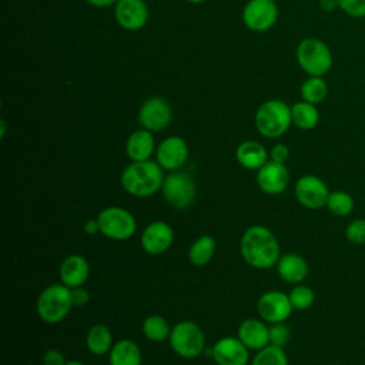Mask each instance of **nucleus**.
<instances>
[{
  "label": "nucleus",
  "instance_id": "72a5a7b5",
  "mask_svg": "<svg viewBox=\"0 0 365 365\" xmlns=\"http://www.w3.org/2000/svg\"><path fill=\"white\" fill-rule=\"evenodd\" d=\"M338 9L352 17V19H364L365 17V0H336Z\"/></svg>",
  "mask_w": 365,
  "mask_h": 365
},
{
  "label": "nucleus",
  "instance_id": "ddd939ff",
  "mask_svg": "<svg viewBox=\"0 0 365 365\" xmlns=\"http://www.w3.org/2000/svg\"><path fill=\"white\" fill-rule=\"evenodd\" d=\"M188 160V145L180 135L164 138L155 148V161L165 171H178Z\"/></svg>",
  "mask_w": 365,
  "mask_h": 365
},
{
  "label": "nucleus",
  "instance_id": "1a4fd4ad",
  "mask_svg": "<svg viewBox=\"0 0 365 365\" xmlns=\"http://www.w3.org/2000/svg\"><path fill=\"white\" fill-rule=\"evenodd\" d=\"M329 192L325 181L314 174L301 175L294 187L297 201L308 210H319L325 207Z\"/></svg>",
  "mask_w": 365,
  "mask_h": 365
},
{
  "label": "nucleus",
  "instance_id": "4be33fe9",
  "mask_svg": "<svg viewBox=\"0 0 365 365\" xmlns=\"http://www.w3.org/2000/svg\"><path fill=\"white\" fill-rule=\"evenodd\" d=\"M235 158L241 167L258 171L269 160V154L261 143L255 140H247L237 147Z\"/></svg>",
  "mask_w": 365,
  "mask_h": 365
},
{
  "label": "nucleus",
  "instance_id": "ea45409f",
  "mask_svg": "<svg viewBox=\"0 0 365 365\" xmlns=\"http://www.w3.org/2000/svg\"><path fill=\"white\" fill-rule=\"evenodd\" d=\"M86 1L94 7H108L111 4H115L118 0H86Z\"/></svg>",
  "mask_w": 365,
  "mask_h": 365
},
{
  "label": "nucleus",
  "instance_id": "37998d69",
  "mask_svg": "<svg viewBox=\"0 0 365 365\" xmlns=\"http://www.w3.org/2000/svg\"><path fill=\"white\" fill-rule=\"evenodd\" d=\"M328 365H339V364H328Z\"/></svg>",
  "mask_w": 365,
  "mask_h": 365
},
{
  "label": "nucleus",
  "instance_id": "58836bf2",
  "mask_svg": "<svg viewBox=\"0 0 365 365\" xmlns=\"http://www.w3.org/2000/svg\"><path fill=\"white\" fill-rule=\"evenodd\" d=\"M319 9L322 11L332 13L334 10L338 9V3H336V0H319Z\"/></svg>",
  "mask_w": 365,
  "mask_h": 365
},
{
  "label": "nucleus",
  "instance_id": "7ed1b4c3",
  "mask_svg": "<svg viewBox=\"0 0 365 365\" xmlns=\"http://www.w3.org/2000/svg\"><path fill=\"white\" fill-rule=\"evenodd\" d=\"M254 123L262 137L278 138L284 135L292 124L291 106L278 98L267 100L258 107Z\"/></svg>",
  "mask_w": 365,
  "mask_h": 365
},
{
  "label": "nucleus",
  "instance_id": "b1692460",
  "mask_svg": "<svg viewBox=\"0 0 365 365\" xmlns=\"http://www.w3.org/2000/svg\"><path fill=\"white\" fill-rule=\"evenodd\" d=\"M114 345L113 332L106 324H94L88 328L86 335V346L90 354L101 356L110 352Z\"/></svg>",
  "mask_w": 365,
  "mask_h": 365
},
{
  "label": "nucleus",
  "instance_id": "9b49d317",
  "mask_svg": "<svg viewBox=\"0 0 365 365\" xmlns=\"http://www.w3.org/2000/svg\"><path fill=\"white\" fill-rule=\"evenodd\" d=\"M278 20L274 0H248L242 9V21L252 31H267Z\"/></svg>",
  "mask_w": 365,
  "mask_h": 365
},
{
  "label": "nucleus",
  "instance_id": "7c9ffc66",
  "mask_svg": "<svg viewBox=\"0 0 365 365\" xmlns=\"http://www.w3.org/2000/svg\"><path fill=\"white\" fill-rule=\"evenodd\" d=\"M292 308L297 311H305L312 307L315 301V294L311 287L304 284H297L288 294Z\"/></svg>",
  "mask_w": 365,
  "mask_h": 365
},
{
  "label": "nucleus",
  "instance_id": "423d86ee",
  "mask_svg": "<svg viewBox=\"0 0 365 365\" xmlns=\"http://www.w3.org/2000/svg\"><path fill=\"white\" fill-rule=\"evenodd\" d=\"M171 349L181 358L192 359L204 354L205 334L194 321H180L171 328L168 338Z\"/></svg>",
  "mask_w": 365,
  "mask_h": 365
},
{
  "label": "nucleus",
  "instance_id": "dca6fc26",
  "mask_svg": "<svg viewBox=\"0 0 365 365\" xmlns=\"http://www.w3.org/2000/svg\"><path fill=\"white\" fill-rule=\"evenodd\" d=\"M212 359L217 365H247L250 349L238 336H222L212 345Z\"/></svg>",
  "mask_w": 365,
  "mask_h": 365
},
{
  "label": "nucleus",
  "instance_id": "e433bc0d",
  "mask_svg": "<svg viewBox=\"0 0 365 365\" xmlns=\"http://www.w3.org/2000/svg\"><path fill=\"white\" fill-rule=\"evenodd\" d=\"M71 298L74 307H84L90 301V292L84 287L71 288Z\"/></svg>",
  "mask_w": 365,
  "mask_h": 365
},
{
  "label": "nucleus",
  "instance_id": "2eb2a0df",
  "mask_svg": "<svg viewBox=\"0 0 365 365\" xmlns=\"http://www.w3.org/2000/svg\"><path fill=\"white\" fill-rule=\"evenodd\" d=\"M258 188L268 195L284 192L289 184V171L285 164L268 160L257 171Z\"/></svg>",
  "mask_w": 365,
  "mask_h": 365
},
{
  "label": "nucleus",
  "instance_id": "bb28decb",
  "mask_svg": "<svg viewBox=\"0 0 365 365\" xmlns=\"http://www.w3.org/2000/svg\"><path fill=\"white\" fill-rule=\"evenodd\" d=\"M141 331H143V335L148 341L163 342V341H168L170 334H171V327L164 317L154 314V315L147 317L143 321Z\"/></svg>",
  "mask_w": 365,
  "mask_h": 365
},
{
  "label": "nucleus",
  "instance_id": "2f4dec72",
  "mask_svg": "<svg viewBox=\"0 0 365 365\" xmlns=\"http://www.w3.org/2000/svg\"><path fill=\"white\" fill-rule=\"evenodd\" d=\"M345 238L355 245L365 244V218L352 220L345 227Z\"/></svg>",
  "mask_w": 365,
  "mask_h": 365
},
{
  "label": "nucleus",
  "instance_id": "c756f323",
  "mask_svg": "<svg viewBox=\"0 0 365 365\" xmlns=\"http://www.w3.org/2000/svg\"><path fill=\"white\" fill-rule=\"evenodd\" d=\"M251 365H288V356L284 348L268 344L262 349L257 351L251 359Z\"/></svg>",
  "mask_w": 365,
  "mask_h": 365
},
{
  "label": "nucleus",
  "instance_id": "20e7f679",
  "mask_svg": "<svg viewBox=\"0 0 365 365\" xmlns=\"http://www.w3.org/2000/svg\"><path fill=\"white\" fill-rule=\"evenodd\" d=\"M295 58L301 70L312 77H324L334 63L329 46L317 37L302 38L297 46Z\"/></svg>",
  "mask_w": 365,
  "mask_h": 365
},
{
  "label": "nucleus",
  "instance_id": "c03bdc74",
  "mask_svg": "<svg viewBox=\"0 0 365 365\" xmlns=\"http://www.w3.org/2000/svg\"><path fill=\"white\" fill-rule=\"evenodd\" d=\"M274 1H277V0H274Z\"/></svg>",
  "mask_w": 365,
  "mask_h": 365
},
{
  "label": "nucleus",
  "instance_id": "f704fd0d",
  "mask_svg": "<svg viewBox=\"0 0 365 365\" xmlns=\"http://www.w3.org/2000/svg\"><path fill=\"white\" fill-rule=\"evenodd\" d=\"M41 362H43V365H66L67 364L64 354L60 349H56V348L47 349L43 354Z\"/></svg>",
  "mask_w": 365,
  "mask_h": 365
},
{
  "label": "nucleus",
  "instance_id": "a19ab883",
  "mask_svg": "<svg viewBox=\"0 0 365 365\" xmlns=\"http://www.w3.org/2000/svg\"><path fill=\"white\" fill-rule=\"evenodd\" d=\"M66 365H84L83 362H80V361H74V359H71V361H67V364Z\"/></svg>",
  "mask_w": 365,
  "mask_h": 365
},
{
  "label": "nucleus",
  "instance_id": "f3484780",
  "mask_svg": "<svg viewBox=\"0 0 365 365\" xmlns=\"http://www.w3.org/2000/svg\"><path fill=\"white\" fill-rule=\"evenodd\" d=\"M114 17L120 27L135 31L145 26L148 7L144 0H118L114 4Z\"/></svg>",
  "mask_w": 365,
  "mask_h": 365
},
{
  "label": "nucleus",
  "instance_id": "6e6552de",
  "mask_svg": "<svg viewBox=\"0 0 365 365\" xmlns=\"http://www.w3.org/2000/svg\"><path fill=\"white\" fill-rule=\"evenodd\" d=\"M161 194L170 207L175 210H185L195 201L197 185L191 174L178 170L165 175Z\"/></svg>",
  "mask_w": 365,
  "mask_h": 365
},
{
  "label": "nucleus",
  "instance_id": "c85d7f7f",
  "mask_svg": "<svg viewBox=\"0 0 365 365\" xmlns=\"http://www.w3.org/2000/svg\"><path fill=\"white\" fill-rule=\"evenodd\" d=\"M328 211L336 217H348L352 214L354 208H355V201L352 198V195L346 191L342 190H336V191H331L327 205Z\"/></svg>",
  "mask_w": 365,
  "mask_h": 365
},
{
  "label": "nucleus",
  "instance_id": "4468645a",
  "mask_svg": "<svg viewBox=\"0 0 365 365\" xmlns=\"http://www.w3.org/2000/svg\"><path fill=\"white\" fill-rule=\"evenodd\" d=\"M174 242V230L161 220L151 221L141 232L140 244L150 255H161L171 248Z\"/></svg>",
  "mask_w": 365,
  "mask_h": 365
},
{
  "label": "nucleus",
  "instance_id": "f8f14e48",
  "mask_svg": "<svg viewBox=\"0 0 365 365\" xmlns=\"http://www.w3.org/2000/svg\"><path fill=\"white\" fill-rule=\"evenodd\" d=\"M171 120H173L171 106L163 97H150L140 107L138 123L143 128H147L151 133L167 128Z\"/></svg>",
  "mask_w": 365,
  "mask_h": 365
},
{
  "label": "nucleus",
  "instance_id": "39448f33",
  "mask_svg": "<svg viewBox=\"0 0 365 365\" xmlns=\"http://www.w3.org/2000/svg\"><path fill=\"white\" fill-rule=\"evenodd\" d=\"M74 307L71 288L64 284H51L46 287L37 298L36 311L40 319L46 324H58L67 318Z\"/></svg>",
  "mask_w": 365,
  "mask_h": 365
},
{
  "label": "nucleus",
  "instance_id": "f03ea898",
  "mask_svg": "<svg viewBox=\"0 0 365 365\" xmlns=\"http://www.w3.org/2000/svg\"><path fill=\"white\" fill-rule=\"evenodd\" d=\"M164 170L155 160L131 161L121 173L120 182L125 192L133 197L145 198L161 191Z\"/></svg>",
  "mask_w": 365,
  "mask_h": 365
},
{
  "label": "nucleus",
  "instance_id": "473e14b6",
  "mask_svg": "<svg viewBox=\"0 0 365 365\" xmlns=\"http://www.w3.org/2000/svg\"><path fill=\"white\" fill-rule=\"evenodd\" d=\"M291 338V329L285 322L269 324V344L284 348Z\"/></svg>",
  "mask_w": 365,
  "mask_h": 365
},
{
  "label": "nucleus",
  "instance_id": "a211bd4d",
  "mask_svg": "<svg viewBox=\"0 0 365 365\" xmlns=\"http://www.w3.org/2000/svg\"><path fill=\"white\" fill-rule=\"evenodd\" d=\"M58 275L61 284L68 288L83 287L90 277V264L83 255L71 254L61 261Z\"/></svg>",
  "mask_w": 365,
  "mask_h": 365
},
{
  "label": "nucleus",
  "instance_id": "393cba45",
  "mask_svg": "<svg viewBox=\"0 0 365 365\" xmlns=\"http://www.w3.org/2000/svg\"><path fill=\"white\" fill-rule=\"evenodd\" d=\"M291 117H292V124L302 131L314 130L319 123L318 107L304 100L297 101L291 106Z\"/></svg>",
  "mask_w": 365,
  "mask_h": 365
},
{
  "label": "nucleus",
  "instance_id": "9d476101",
  "mask_svg": "<svg viewBox=\"0 0 365 365\" xmlns=\"http://www.w3.org/2000/svg\"><path fill=\"white\" fill-rule=\"evenodd\" d=\"M294 308L289 301L288 294L279 291V289H269L265 291L257 302V312L262 321L267 324H277V322H285Z\"/></svg>",
  "mask_w": 365,
  "mask_h": 365
},
{
  "label": "nucleus",
  "instance_id": "cd10ccee",
  "mask_svg": "<svg viewBox=\"0 0 365 365\" xmlns=\"http://www.w3.org/2000/svg\"><path fill=\"white\" fill-rule=\"evenodd\" d=\"M299 93H301V98L304 101L318 106L328 96V84L324 80V77L308 76V78L304 80V83L301 84Z\"/></svg>",
  "mask_w": 365,
  "mask_h": 365
},
{
  "label": "nucleus",
  "instance_id": "5701e85b",
  "mask_svg": "<svg viewBox=\"0 0 365 365\" xmlns=\"http://www.w3.org/2000/svg\"><path fill=\"white\" fill-rule=\"evenodd\" d=\"M140 346L131 339H118L108 352L110 365H141Z\"/></svg>",
  "mask_w": 365,
  "mask_h": 365
},
{
  "label": "nucleus",
  "instance_id": "79ce46f5",
  "mask_svg": "<svg viewBox=\"0 0 365 365\" xmlns=\"http://www.w3.org/2000/svg\"><path fill=\"white\" fill-rule=\"evenodd\" d=\"M187 1L194 3V4H201V3H204V1H207V0H187Z\"/></svg>",
  "mask_w": 365,
  "mask_h": 365
},
{
  "label": "nucleus",
  "instance_id": "412c9836",
  "mask_svg": "<svg viewBox=\"0 0 365 365\" xmlns=\"http://www.w3.org/2000/svg\"><path fill=\"white\" fill-rule=\"evenodd\" d=\"M155 148L153 133L143 127L134 130L125 141V153L131 161L150 160L155 153Z\"/></svg>",
  "mask_w": 365,
  "mask_h": 365
},
{
  "label": "nucleus",
  "instance_id": "f257e3e1",
  "mask_svg": "<svg viewBox=\"0 0 365 365\" xmlns=\"http://www.w3.org/2000/svg\"><path fill=\"white\" fill-rule=\"evenodd\" d=\"M240 252L242 259L257 269L272 268L281 257L275 234L264 225H251L244 231L240 240Z\"/></svg>",
  "mask_w": 365,
  "mask_h": 365
},
{
  "label": "nucleus",
  "instance_id": "4c0bfd02",
  "mask_svg": "<svg viewBox=\"0 0 365 365\" xmlns=\"http://www.w3.org/2000/svg\"><path fill=\"white\" fill-rule=\"evenodd\" d=\"M84 232L88 234V235H96L100 232V224H98V220L97 218H93V220H87L84 222V227H83Z\"/></svg>",
  "mask_w": 365,
  "mask_h": 365
},
{
  "label": "nucleus",
  "instance_id": "6ab92c4d",
  "mask_svg": "<svg viewBox=\"0 0 365 365\" xmlns=\"http://www.w3.org/2000/svg\"><path fill=\"white\" fill-rule=\"evenodd\" d=\"M237 336L250 351L257 352L269 344V327L262 319L248 318L240 324Z\"/></svg>",
  "mask_w": 365,
  "mask_h": 365
},
{
  "label": "nucleus",
  "instance_id": "0eeeda50",
  "mask_svg": "<svg viewBox=\"0 0 365 365\" xmlns=\"http://www.w3.org/2000/svg\"><path fill=\"white\" fill-rule=\"evenodd\" d=\"M97 220L100 224V234L114 241H125L137 231L135 217L123 207H106L98 212Z\"/></svg>",
  "mask_w": 365,
  "mask_h": 365
},
{
  "label": "nucleus",
  "instance_id": "c9c22d12",
  "mask_svg": "<svg viewBox=\"0 0 365 365\" xmlns=\"http://www.w3.org/2000/svg\"><path fill=\"white\" fill-rule=\"evenodd\" d=\"M268 154H269V160L285 164L287 160L289 158V148L285 144H275L271 147Z\"/></svg>",
  "mask_w": 365,
  "mask_h": 365
},
{
  "label": "nucleus",
  "instance_id": "a878e982",
  "mask_svg": "<svg viewBox=\"0 0 365 365\" xmlns=\"http://www.w3.org/2000/svg\"><path fill=\"white\" fill-rule=\"evenodd\" d=\"M217 250V241L214 237L204 234L198 237L188 248V261L195 267H204L207 265Z\"/></svg>",
  "mask_w": 365,
  "mask_h": 365
},
{
  "label": "nucleus",
  "instance_id": "aec40b11",
  "mask_svg": "<svg viewBox=\"0 0 365 365\" xmlns=\"http://www.w3.org/2000/svg\"><path fill=\"white\" fill-rule=\"evenodd\" d=\"M275 267L279 278L292 285L302 284V281L309 274V265L307 259L297 252L282 254Z\"/></svg>",
  "mask_w": 365,
  "mask_h": 365
}]
</instances>
